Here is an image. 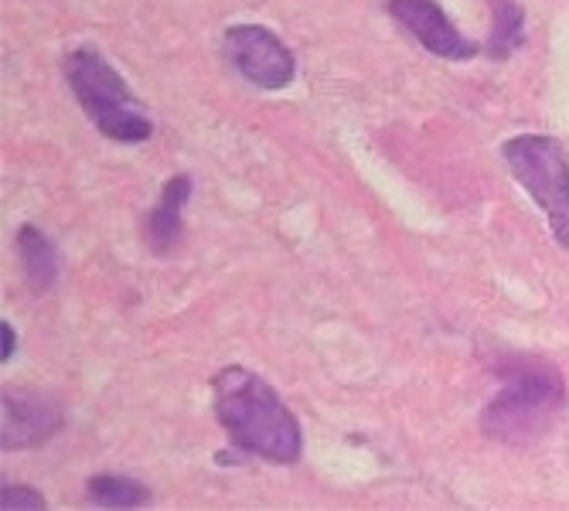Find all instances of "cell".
Masks as SVG:
<instances>
[{
    "instance_id": "cell-1",
    "label": "cell",
    "mask_w": 569,
    "mask_h": 511,
    "mask_svg": "<svg viewBox=\"0 0 569 511\" xmlns=\"http://www.w3.org/2000/svg\"><path fill=\"white\" fill-rule=\"evenodd\" d=\"M212 399L219 423L239 450L273 464H293L300 457V423L267 379L229 365L212 379Z\"/></svg>"
},
{
    "instance_id": "cell-2",
    "label": "cell",
    "mask_w": 569,
    "mask_h": 511,
    "mask_svg": "<svg viewBox=\"0 0 569 511\" xmlns=\"http://www.w3.org/2000/svg\"><path fill=\"white\" fill-rule=\"evenodd\" d=\"M566 402V382L542 358H508L501 365V389L481 413L485 437L498 443L539 440Z\"/></svg>"
},
{
    "instance_id": "cell-3",
    "label": "cell",
    "mask_w": 569,
    "mask_h": 511,
    "mask_svg": "<svg viewBox=\"0 0 569 511\" xmlns=\"http://www.w3.org/2000/svg\"><path fill=\"white\" fill-rule=\"evenodd\" d=\"M66 79L82 102L86 117L96 123L102 137L117 143H143L153 133L150 117L140 99L130 92L127 79L92 48H79L66 59Z\"/></svg>"
},
{
    "instance_id": "cell-4",
    "label": "cell",
    "mask_w": 569,
    "mask_h": 511,
    "mask_svg": "<svg viewBox=\"0 0 569 511\" xmlns=\"http://www.w3.org/2000/svg\"><path fill=\"white\" fill-rule=\"evenodd\" d=\"M501 158L532 201L546 212L549 229L569 249V158L566 147L546 133H519L501 147Z\"/></svg>"
},
{
    "instance_id": "cell-5",
    "label": "cell",
    "mask_w": 569,
    "mask_h": 511,
    "mask_svg": "<svg viewBox=\"0 0 569 511\" xmlns=\"http://www.w3.org/2000/svg\"><path fill=\"white\" fill-rule=\"evenodd\" d=\"M226 56L252 86H260V89H287L297 72L290 48L270 28H260V24L229 28Z\"/></svg>"
},
{
    "instance_id": "cell-6",
    "label": "cell",
    "mask_w": 569,
    "mask_h": 511,
    "mask_svg": "<svg viewBox=\"0 0 569 511\" xmlns=\"http://www.w3.org/2000/svg\"><path fill=\"white\" fill-rule=\"evenodd\" d=\"M389 14L417 38L423 48H430L437 59L463 62L478 56V44L463 38L437 0H389Z\"/></svg>"
},
{
    "instance_id": "cell-7",
    "label": "cell",
    "mask_w": 569,
    "mask_h": 511,
    "mask_svg": "<svg viewBox=\"0 0 569 511\" xmlns=\"http://www.w3.org/2000/svg\"><path fill=\"white\" fill-rule=\"evenodd\" d=\"M66 417L56 399L38 392H18L4 395L0 402V447L4 450H24L51 440L62 430Z\"/></svg>"
},
{
    "instance_id": "cell-8",
    "label": "cell",
    "mask_w": 569,
    "mask_h": 511,
    "mask_svg": "<svg viewBox=\"0 0 569 511\" xmlns=\"http://www.w3.org/2000/svg\"><path fill=\"white\" fill-rule=\"evenodd\" d=\"M188 198H191V178L188 174L171 178L161 191V201L147 216V242L158 255L174 252V246L181 242V212Z\"/></svg>"
},
{
    "instance_id": "cell-9",
    "label": "cell",
    "mask_w": 569,
    "mask_h": 511,
    "mask_svg": "<svg viewBox=\"0 0 569 511\" xmlns=\"http://www.w3.org/2000/svg\"><path fill=\"white\" fill-rule=\"evenodd\" d=\"M18 255H21V270H24L34 293H44V290L56 287V280H59V249L51 246V239L38 226H21L18 229Z\"/></svg>"
},
{
    "instance_id": "cell-10",
    "label": "cell",
    "mask_w": 569,
    "mask_h": 511,
    "mask_svg": "<svg viewBox=\"0 0 569 511\" xmlns=\"http://www.w3.org/2000/svg\"><path fill=\"white\" fill-rule=\"evenodd\" d=\"M526 41V14L515 0H491V34L488 51L495 59H508Z\"/></svg>"
},
{
    "instance_id": "cell-11",
    "label": "cell",
    "mask_w": 569,
    "mask_h": 511,
    "mask_svg": "<svg viewBox=\"0 0 569 511\" xmlns=\"http://www.w3.org/2000/svg\"><path fill=\"white\" fill-rule=\"evenodd\" d=\"M89 501L102 508H140L150 501V491L140 481L117 478V474H99L89 481Z\"/></svg>"
},
{
    "instance_id": "cell-12",
    "label": "cell",
    "mask_w": 569,
    "mask_h": 511,
    "mask_svg": "<svg viewBox=\"0 0 569 511\" xmlns=\"http://www.w3.org/2000/svg\"><path fill=\"white\" fill-rule=\"evenodd\" d=\"M0 508L11 511V508H44V498L31 488H21V484H4L0 491Z\"/></svg>"
},
{
    "instance_id": "cell-13",
    "label": "cell",
    "mask_w": 569,
    "mask_h": 511,
    "mask_svg": "<svg viewBox=\"0 0 569 511\" xmlns=\"http://www.w3.org/2000/svg\"><path fill=\"white\" fill-rule=\"evenodd\" d=\"M0 331H4V354H0V358H4V362H11L14 351H18V334H14V328L8 321L0 324Z\"/></svg>"
}]
</instances>
